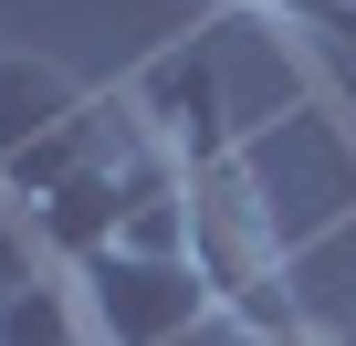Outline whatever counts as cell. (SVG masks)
I'll return each mask as SVG.
<instances>
[{"instance_id":"cell-1","label":"cell","mask_w":356,"mask_h":346,"mask_svg":"<svg viewBox=\"0 0 356 346\" xmlns=\"http://www.w3.org/2000/svg\"><path fill=\"white\" fill-rule=\"evenodd\" d=\"M231 168H241L262 231H273L283 252H314L325 231L356 221V105H346L335 84H304V95H283V105L231 147Z\"/></svg>"},{"instance_id":"cell-2","label":"cell","mask_w":356,"mask_h":346,"mask_svg":"<svg viewBox=\"0 0 356 346\" xmlns=\"http://www.w3.org/2000/svg\"><path fill=\"white\" fill-rule=\"evenodd\" d=\"M63 283H74V304L105 346H200V336H220V294H210L189 242H115V252L74 262Z\"/></svg>"},{"instance_id":"cell-3","label":"cell","mask_w":356,"mask_h":346,"mask_svg":"<svg viewBox=\"0 0 356 346\" xmlns=\"http://www.w3.org/2000/svg\"><path fill=\"white\" fill-rule=\"evenodd\" d=\"M74 105H84V84H74L63 63H42V53H22V42H0V168H11L22 147H42Z\"/></svg>"},{"instance_id":"cell-4","label":"cell","mask_w":356,"mask_h":346,"mask_svg":"<svg viewBox=\"0 0 356 346\" xmlns=\"http://www.w3.org/2000/svg\"><path fill=\"white\" fill-rule=\"evenodd\" d=\"M293 325L314 346H356V221L293 252Z\"/></svg>"},{"instance_id":"cell-5","label":"cell","mask_w":356,"mask_h":346,"mask_svg":"<svg viewBox=\"0 0 356 346\" xmlns=\"http://www.w3.org/2000/svg\"><path fill=\"white\" fill-rule=\"evenodd\" d=\"M0 346H105V336L84 325L63 273H32L22 294H0Z\"/></svg>"},{"instance_id":"cell-6","label":"cell","mask_w":356,"mask_h":346,"mask_svg":"<svg viewBox=\"0 0 356 346\" xmlns=\"http://www.w3.org/2000/svg\"><path fill=\"white\" fill-rule=\"evenodd\" d=\"M220 11H241V22H262V32H314V42H356V0H220Z\"/></svg>"},{"instance_id":"cell-7","label":"cell","mask_w":356,"mask_h":346,"mask_svg":"<svg viewBox=\"0 0 356 346\" xmlns=\"http://www.w3.org/2000/svg\"><path fill=\"white\" fill-rule=\"evenodd\" d=\"M283 346H314V336H304V325H293V336H283Z\"/></svg>"}]
</instances>
